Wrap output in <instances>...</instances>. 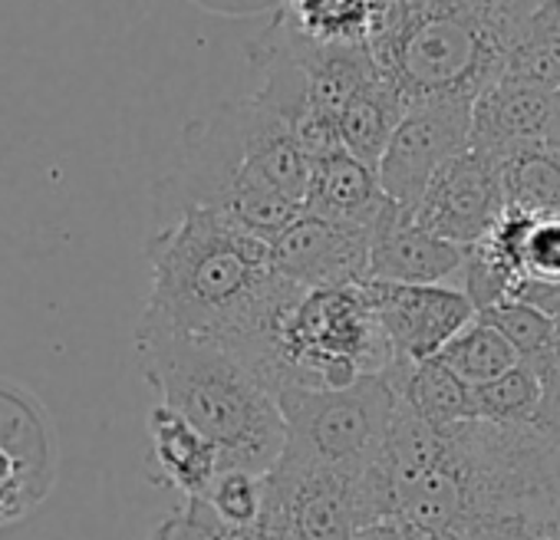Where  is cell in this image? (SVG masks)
Instances as JSON below:
<instances>
[{
  "instance_id": "6da1fadb",
  "label": "cell",
  "mask_w": 560,
  "mask_h": 540,
  "mask_svg": "<svg viewBox=\"0 0 560 540\" xmlns=\"http://www.w3.org/2000/svg\"><path fill=\"white\" fill-rule=\"evenodd\" d=\"M145 257L142 317L221 343L257 373L273 317L301 291L277 274L270 240L214 211H182L155 227Z\"/></svg>"
},
{
  "instance_id": "7a4b0ae2",
  "label": "cell",
  "mask_w": 560,
  "mask_h": 540,
  "mask_svg": "<svg viewBox=\"0 0 560 540\" xmlns=\"http://www.w3.org/2000/svg\"><path fill=\"white\" fill-rule=\"evenodd\" d=\"M311 159L294 129L257 96L224 103L188 126L175 168L155 185V221L214 211L277 240L301 214Z\"/></svg>"
},
{
  "instance_id": "3957f363",
  "label": "cell",
  "mask_w": 560,
  "mask_h": 540,
  "mask_svg": "<svg viewBox=\"0 0 560 540\" xmlns=\"http://www.w3.org/2000/svg\"><path fill=\"white\" fill-rule=\"evenodd\" d=\"M435 537L465 517L560 520V438L534 422H458L442 429L439 458L393 491V514Z\"/></svg>"
},
{
  "instance_id": "277c9868",
  "label": "cell",
  "mask_w": 560,
  "mask_h": 540,
  "mask_svg": "<svg viewBox=\"0 0 560 540\" xmlns=\"http://www.w3.org/2000/svg\"><path fill=\"white\" fill-rule=\"evenodd\" d=\"M136 360L162 406L221 448L224 468L273 471L288 445V422L277 392L234 350L139 317Z\"/></svg>"
},
{
  "instance_id": "5b68a950",
  "label": "cell",
  "mask_w": 560,
  "mask_h": 540,
  "mask_svg": "<svg viewBox=\"0 0 560 540\" xmlns=\"http://www.w3.org/2000/svg\"><path fill=\"white\" fill-rule=\"evenodd\" d=\"M544 0H406V21L376 67L412 99H471L504 70Z\"/></svg>"
},
{
  "instance_id": "8992f818",
  "label": "cell",
  "mask_w": 560,
  "mask_h": 540,
  "mask_svg": "<svg viewBox=\"0 0 560 540\" xmlns=\"http://www.w3.org/2000/svg\"><path fill=\"white\" fill-rule=\"evenodd\" d=\"M396 366L393 343L366 294L353 287L298 291L273 317L260 379L280 389H347Z\"/></svg>"
},
{
  "instance_id": "52a82bcc",
  "label": "cell",
  "mask_w": 560,
  "mask_h": 540,
  "mask_svg": "<svg viewBox=\"0 0 560 540\" xmlns=\"http://www.w3.org/2000/svg\"><path fill=\"white\" fill-rule=\"evenodd\" d=\"M280 412L288 422L284 458L373 471L383 465V448L396 415V389L389 376H370L347 389H280Z\"/></svg>"
},
{
  "instance_id": "ba28073f",
  "label": "cell",
  "mask_w": 560,
  "mask_h": 540,
  "mask_svg": "<svg viewBox=\"0 0 560 540\" xmlns=\"http://www.w3.org/2000/svg\"><path fill=\"white\" fill-rule=\"evenodd\" d=\"M264 510L288 540H357V533L393 514L383 465L373 471L320 468L284 458L264 474Z\"/></svg>"
},
{
  "instance_id": "9c48e42d",
  "label": "cell",
  "mask_w": 560,
  "mask_h": 540,
  "mask_svg": "<svg viewBox=\"0 0 560 540\" xmlns=\"http://www.w3.org/2000/svg\"><path fill=\"white\" fill-rule=\"evenodd\" d=\"M465 149H471V99H412L376 168L386 198L412 214L439 168Z\"/></svg>"
},
{
  "instance_id": "30bf717a",
  "label": "cell",
  "mask_w": 560,
  "mask_h": 540,
  "mask_svg": "<svg viewBox=\"0 0 560 540\" xmlns=\"http://www.w3.org/2000/svg\"><path fill=\"white\" fill-rule=\"evenodd\" d=\"M366 294L393 343L396 366H412L439 356L445 343L478 317L462 287L366 281Z\"/></svg>"
},
{
  "instance_id": "8fae6325",
  "label": "cell",
  "mask_w": 560,
  "mask_h": 540,
  "mask_svg": "<svg viewBox=\"0 0 560 540\" xmlns=\"http://www.w3.org/2000/svg\"><path fill=\"white\" fill-rule=\"evenodd\" d=\"M504 208L501 165L475 149H465L439 168L412 218L429 234L471 247L498 224Z\"/></svg>"
},
{
  "instance_id": "7c38bea8",
  "label": "cell",
  "mask_w": 560,
  "mask_h": 540,
  "mask_svg": "<svg viewBox=\"0 0 560 540\" xmlns=\"http://www.w3.org/2000/svg\"><path fill=\"white\" fill-rule=\"evenodd\" d=\"M373 231L301 214L277 240H270L277 274L301 291L353 287L370 278Z\"/></svg>"
},
{
  "instance_id": "4fadbf2b",
  "label": "cell",
  "mask_w": 560,
  "mask_h": 540,
  "mask_svg": "<svg viewBox=\"0 0 560 540\" xmlns=\"http://www.w3.org/2000/svg\"><path fill=\"white\" fill-rule=\"evenodd\" d=\"M465 260H468V247L429 234L409 211L389 201L373 227L366 281L462 287Z\"/></svg>"
},
{
  "instance_id": "5bb4252c",
  "label": "cell",
  "mask_w": 560,
  "mask_h": 540,
  "mask_svg": "<svg viewBox=\"0 0 560 540\" xmlns=\"http://www.w3.org/2000/svg\"><path fill=\"white\" fill-rule=\"evenodd\" d=\"M550 90L517 77H494L471 103V149L504 162L508 155L540 145L550 119Z\"/></svg>"
},
{
  "instance_id": "9a60e30c",
  "label": "cell",
  "mask_w": 560,
  "mask_h": 540,
  "mask_svg": "<svg viewBox=\"0 0 560 540\" xmlns=\"http://www.w3.org/2000/svg\"><path fill=\"white\" fill-rule=\"evenodd\" d=\"M280 17L311 44L370 47L376 57L399 34L406 0H284Z\"/></svg>"
},
{
  "instance_id": "2e32d148",
  "label": "cell",
  "mask_w": 560,
  "mask_h": 540,
  "mask_svg": "<svg viewBox=\"0 0 560 540\" xmlns=\"http://www.w3.org/2000/svg\"><path fill=\"white\" fill-rule=\"evenodd\" d=\"M386 204H389V198L380 185L376 168L353 159L347 149L311 162L304 214L373 231L376 221L383 218Z\"/></svg>"
},
{
  "instance_id": "e0dca14e",
  "label": "cell",
  "mask_w": 560,
  "mask_h": 540,
  "mask_svg": "<svg viewBox=\"0 0 560 540\" xmlns=\"http://www.w3.org/2000/svg\"><path fill=\"white\" fill-rule=\"evenodd\" d=\"M149 448L155 465V481L185 494V501L205 497L218 474L224 471L221 448L201 435L188 419L168 406L149 412Z\"/></svg>"
},
{
  "instance_id": "ac0fdd59",
  "label": "cell",
  "mask_w": 560,
  "mask_h": 540,
  "mask_svg": "<svg viewBox=\"0 0 560 540\" xmlns=\"http://www.w3.org/2000/svg\"><path fill=\"white\" fill-rule=\"evenodd\" d=\"M406 109H409V96L389 77L380 73L340 113L343 149L353 159L366 162L370 168H380V159H383L389 139L396 136Z\"/></svg>"
},
{
  "instance_id": "d6986e66",
  "label": "cell",
  "mask_w": 560,
  "mask_h": 540,
  "mask_svg": "<svg viewBox=\"0 0 560 540\" xmlns=\"http://www.w3.org/2000/svg\"><path fill=\"white\" fill-rule=\"evenodd\" d=\"M386 376L396 389V399L432 425H458L478 419L475 389L462 383L439 356L412 366H393Z\"/></svg>"
},
{
  "instance_id": "ffe728a7",
  "label": "cell",
  "mask_w": 560,
  "mask_h": 540,
  "mask_svg": "<svg viewBox=\"0 0 560 540\" xmlns=\"http://www.w3.org/2000/svg\"><path fill=\"white\" fill-rule=\"evenodd\" d=\"M501 73L527 80L550 93L560 90V0H544L527 17L508 50Z\"/></svg>"
},
{
  "instance_id": "44dd1931",
  "label": "cell",
  "mask_w": 560,
  "mask_h": 540,
  "mask_svg": "<svg viewBox=\"0 0 560 540\" xmlns=\"http://www.w3.org/2000/svg\"><path fill=\"white\" fill-rule=\"evenodd\" d=\"M501 165L504 204L527 214H560V155L544 142L508 155Z\"/></svg>"
},
{
  "instance_id": "7402d4cb",
  "label": "cell",
  "mask_w": 560,
  "mask_h": 540,
  "mask_svg": "<svg viewBox=\"0 0 560 540\" xmlns=\"http://www.w3.org/2000/svg\"><path fill=\"white\" fill-rule=\"evenodd\" d=\"M439 360L471 389L504 376L508 369H514L521 363V356L514 353V347L494 330L488 327L481 317H475L468 327H462L445 350L439 353Z\"/></svg>"
},
{
  "instance_id": "603a6c76",
  "label": "cell",
  "mask_w": 560,
  "mask_h": 540,
  "mask_svg": "<svg viewBox=\"0 0 560 540\" xmlns=\"http://www.w3.org/2000/svg\"><path fill=\"white\" fill-rule=\"evenodd\" d=\"M544 399L540 376L530 363H517L504 376L475 389V412L481 422L494 425H524L534 422Z\"/></svg>"
},
{
  "instance_id": "cb8c5ba5",
  "label": "cell",
  "mask_w": 560,
  "mask_h": 540,
  "mask_svg": "<svg viewBox=\"0 0 560 540\" xmlns=\"http://www.w3.org/2000/svg\"><path fill=\"white\" fill-rule=\"evenodd\" d=\"M478 317L514 347L521 363H530V366L550 350V343L557 337V320L540 314L530 304H521V301H501L494 307L478 310Z\"/></svg>"
},
{
  "instance_id": "d4e9b609",
  "label": "cell",
  "mask_w": 560,
  "mask_h": 540,
  "mask_svg": "<svg viewBox=\"0 0 560 540\" xmlns=\"http://www.w3.org/2000/svg\"><path fill=\"white\" fill-rule=\"evenodd\" d=\"M218 520L234 530L244 533L250 530L260 514H264V501H267V488H264V474H250V471H237V468H224L218 474V481L211 484V491L201 497Z\"/></svg>"
},
{
  "instance_id": "484cf974",
  "label": "cell",
  "mask_w": 560,
  "mask_h": 540,
  "mask_svg": "<svg viewBox=\"0 0 560 540\" xmlns=\"http://www.w3.org/2000/svg\"><path fill=\"white\" fill-rule=\"evenodd\" d=\"M547 524L530 517H465L432 540H537Z\"/></svg>"
},
{
  "instance_id": "4316f807",
  "label": "cell",
  "mask_w": 560,
  "mask_h": 540,
  "mask_svg": "<svg viewBox=\"0 0 560 540\" xmlns=\"http://www.w3.org/2000/svg\"><path fill=\"white\" fill-rule=\"evenodd\" d=\"M540 386H544V399L540 409L534 415V425L553 438H560V320H557V337L550 343V350L534 363Z\"/></svg>"
},
{
  "instance_id": "83f0119b",
  "label": "cell",
  "mask_w": 560,
  "mask_h": 540,
  "mask_svg": "<svg viewBox=\"0 0 560 540\" xmlns=\"http://www.w3.org/2000/svg\"><path fill=\"white\" fill-rule=\"evenodd\" d=\"M357 540H432V537L422 533V530H416V527H409V524L399 520V517H383V520L363 527V530L357 533Z\"/></svg>"
},
{
  "instance_id": "f1b7e54d",
  "label": "cell",
  "mask_w": 560,
  "mask_h": 540,
  "mask_svg": "<svg viewBox=\"0 0 560 540\" xmlns=\"http://www.w3.org/2000/svg\"><path fill=\"white\" fill-rule=\"evenodd\" d=\"M544 145L560 155V90H553V96H550V119H547Z\"/></svg>"
},
{
  "instance_id": "f546056e",
  "label": "cell",
  "mask_w": 560,
  "mask_h": 540,
  "mask_svg": "<svg viewBox=\"0 0 560 540\" xmlns=\"http://www.w3.org/2000/svg\"><path fill=\"white\" fill-rule=\"evenodd\" d=\"M537 540H560V520L547 524V527L540 530V537H537Z\"/></svg>"
}]
</instances>
